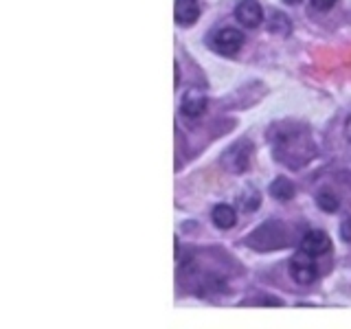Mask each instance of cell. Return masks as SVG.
I'll list each match as a JSON object with an SVG mask.
<instances>
[{
	"label": "cell",
	"instance_id": "1",
	"mask_svg": "<svg viewBox=\"0 0 351 329\" xmlns=\"http://www.w3.org/2000/svg\"><path fill=\"white\" fill-rule=\"evenodd\" d=\"M241 44H244V36H241V31L233 27H224L215 31L213 38L208 40V47L219 55H235L241 49Z\"/></svg>",
	"mask_w": 351,
	"mask_h": 329
},
{
	"label": "cell",
	"instance_id": "2",
	"mask_svg": "<svg viewBox=\"0 0 351 329\" xmlns=\"http://www.w3.org/2000/svg\"><path fill=\"white\" fill-rule=\"evenodd\" d=\"M290 277L296 281V283H312L316 277H318V270H316V263H314V257L307 255L305 250H299L296 255L290 259Z\"/></svg>",
	"mask_w": 351,
	"mask_h": 329
},
{
	"label": "cell",
	"instance_id": "3",
	"mask_svg": "<svg viewBox=\"0 0 351 329\" xmlns=\"http://www.w3.org/2000/svg\"><path fill=\"white\" fill-rule=\"evenodd\" d=\"M250 156H252L250 141H237L235 145L224 154V167L239 173V171H244L248 167Z\"/></svg>",
	"mask_w": 351,
	"mask_h": 329
},
{
	"label": "cell",
	"instance_id": "4",
	"mask_svg": "<svg viewBox=\"0 0 351 329\" xmlns=\"http://www.w3.org/2000/svg\"><path fill=\"white\" fill-rule=\"evenodd\" d=\"M235 18L248 29H257L263 22V9L257 0H241L235 9Z\"/></svg>",
	"mask_w": 351,
	"mask_h": 329
},
{
	"label": "cell",
	"instance_id": "5",
	"mask_svg": "<svg viewBox=\"0 0 351 329\" xmlns=\"http://www.w3.org/2000/svg\"><path fill=\"white\" fill-rule=\"evenodd\" d=\"M301 250H305L307 255L312 257H321L325 252L332 250V239L323 230H310L303 239H301Z\"/></svg>",
	"mask_w": 351,
	"mask_h": 329
},
{
	"label": "cell",
	"instance_id": "6",
	"mask_svg": "<svg viewBox=\"0 0 351 329\" xmlns=\"http://www.w3.org/2000/svg\"><path fill=\"white\" fill-rule=\"evenodd\" d=\"M180 110H182V114L184 117H202V112L206 110V97L204 93L200 90H186L184 97H182V101H180Z\"/></svg>",
	"mask_w": 351,
	"mask_h": 329
},
{
	"label": "cell",
	"instance_id": "7",
	"mask_svg": "<svg viewBox=\"0 0 351 329\" xmlns=\"http://www.w3.org/2000/svg\"><path fill=\"white\" fill-rule=\"evenodd\" d=\"M200 16V7H197V0H176V9H173V18L180 27H189Z\"/></svg>",
	"mask_w": 351,
	"mask_h": 329
},
{
	"label": "cell",
	"instance_id": "8",
	"mask_svg": "<svg viewBox=\"0 0 351 329\" xmlns=\"http://www.w3.org/2000/svg\"><path fill=\"white\" fill-rule=\"evenodd\" d=\"M213 224L217 228H222V230H228V228H233L235 222H237V215H235V208L233 206H228V204H217L213 208Z\"/></svg>",
	"mask_w": 351,
	"mask_h": 329
},
{
	"label": "cell",
	"instance_id": "9",
	"mask_svg": "<svg viewBox=\"0 0 351 329\" xmlns=\"http://www.w3.org/2000/svg\"><path fill=\"white\" fill-rule=\"evenodd\" d=\"M270 195L277 197V200L288 202V200H292V197H294V184L288 178L272 180V184H270Z\"/></svg>",
	"mask_w": 351,
	"mask_h": 329
},
{
	"label": "cell",
	"instance_id": "10",
	"mask_svg": "<svg viewBox=\"0 0 351 329\" xmlns=\"http://www.w3.org/2000/svg\"><path fill=\"white\" fill-rule=\"evenodd\" d=\"M266 25L272 33H277V36H288L290 33V20L288 16H283L281 11H270Z\"/></svg>",
	"mask_w": 351,
	"mask_h": 329
},
{
	"label": "cell",
	"instance_id": "11",
	"mask_svg": "<svg viewBox=\"0 0 351 329\" xmlns=\"http://www.w3.org/2000/svg\"><path fill=\"white\" fill-rule=\"evenodd\" d=\"M316 204L321 206L323 211H327V213H334V211H338V206H340L338 197H336L334 193H329V191L318 193V197H316Z\"/></svg>",
	"mask_w": 351,
	"mask_h": 329
},
{
	"label": "cell",
	"instance_id": "12",
	"mask_svg": "<svg viewBox=\"0 0 351 329\" xmlns=\"http://www.w3.org/2000/svg\"><path fill=\"white\" fill-rule=\"evenodd\" d=\"M340 239L351 244V217H345L343 224H340Z\"/></svg>",
	"mask_w": 351,
	"mask_h": 329
},
{
	"label": "cell",
	"instance_id": "13",
	"mask_svg": "<svg viewBox=\"0 0 351 329\" xmlns=\"http://www.w3.org/2000/svg\"><path fill=\"white\" fill-rule=\"evenodd\" d=\"M336 5V0H312V7L316 11H329Z\"/></svg>",
	"mask_w": 351,
	"mask_h": 329
},
{
	"label": "cell",
	"instance_id": "14",
	"mask_svg": "<svg viewBox=\"0 0 351 329\" xmlns=\"http://www.w3.org/2000/svg\"><path fill=\"white\" fill-rule=\"evenodd\" d=\"M345 132H347V138H349V143H351V117L347 119V125H345Z\"/></svg>",
	"mask_w": 351,
	"mask_h": 329
},
{
	"label": "cell",
	"instance_id": "15",
	"mask_svg": "<svg viewBox=\"0 0 351 329\" xmlns=\"http://www.w3.org/2000/svg\"><path fill=\"white\" fill-rule=\"evenodd\" d=\"M285 5H296V3H301V0H283Z\"/></svg>",
	"mask_w": 351,
	"mask_h": 329
}]
</instances>
